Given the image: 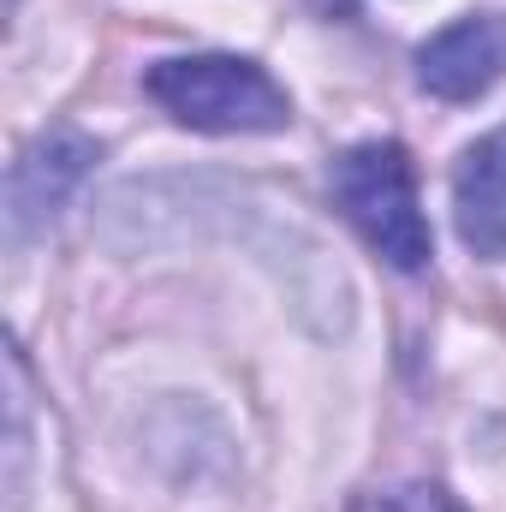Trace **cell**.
<instances>
[{
  "label": "cell",
  "instance_id": "cell-1",
  "mask_svg": "<svg viewBox=\"0 0 506 512\" xmlns=\"http://www.w3.org/2000/svg\"><path fill=\"white\" fill-rule=\"evenodd\" d=\"M328 185H334V203L340 215L364 233V245L399 268V274H417L429 268L435 256V233H429V215L417 203V173H411V155L387 137L370 143H352L334 155L328 167Z\"/></svg>",
  "mask_w": 506,
  "mask_h": 512
},
{
  "label": "cell",
  "instance_id": "cell-2",
  "mask_svg": "<svg viewBox=\"0 0 506 512\" xmlns=\"http://www.w3.org/2000/svg\"><path fill=\"white\" fill-rule=\"evenodd\" d=\"M143 90L155 108H167L179 126L191 131H280L292 120V96L239 54H179V60H155L143 72Z\"/></svg>",
  "mask_w": 506,
  "mask_h": 512
},
{
  "label": "cell",
  "instance_id": "cell-3",
  "mask_svg": "<svg viewBox=\"0 0 506 512\" xmlns=\"http://www.w3.org/2000/svg\"><path fill=\"white\" fill-rule=\"evenodd\" d=\"M506 78V12H465L417 48V84L441 102H477Z\"/></svg>",
  "mask_w": 506,
  "mask_h": 512
},
{
  "label": "cell",
  "instance_id": "cell-4",
  "mask_svg": "<svg viewBox=\"0 0 506 512\" xmlns=\"http://www.w3.org/2000/svg\"><path fill=\"white\" fill-rule=\"evenodd\" d=\"M102 149L84 137V131H42L18 161H12V185H6V221H12V239H24L30 227H42L60 203H66V191L90 173V161H96Z\"/></svg>",
  "mask_w": 506,
  "mask_h": 512
},
{
  "label": "cell",
  "instance_id": "cell-5",
  "mask_svg": "<svg viewBox=\"0 0 506 512\" xmlns=\"http://www.w3.org/2000/svg\"><path fill=\"white\" fill-rule=\"evenodd\" d=\"M453 227L489 262H506V126L477 137L453 167Z\"/></svg>",
  "mask_w": 506,
  "mask_h": 512
},
{
  "label": "cell",
  "instance_id": "cell-6",
  "mask_svg": "<svg viewBox=\"0 0 506 512\" xmlns=\"http://www.w3.org/2000/svg\"><path fill=\"white\" fill-rule=\"evenodd\" d=\"M352 512H459V501L435 483H399V489H381V495H364Z\"/></svg>",
  "mask_w": 506,
  "mask_h": 512
}]
</instances>
